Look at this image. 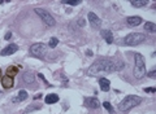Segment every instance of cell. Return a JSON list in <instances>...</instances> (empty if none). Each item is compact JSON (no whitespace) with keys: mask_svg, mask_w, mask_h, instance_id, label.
<instances>
[{"mask_svg":"<svg viewBox=\"0 0 156 114\" xmlns=\"http://www.w3.org/2000/svg\"><path fill=\"white\" fill-rule=\"evenodd\" d=\"M125 68V64L122 61H115L109 60V58H100L95 64H92L89 69L86 70L87 75H98V74L103 73H115V71H120Z\"/></svg>","mask_w":156,"mask_h":114,"instance_id":"6da1fadb","label":"cell"},{"mask_svg":"<svg viewBox=\"0 0 156 114\" xmlns=\"http://www.w3.org/2000/svg\"><path fill=\"white\" fill-rule=\"evenodd\" d=\"M142 103V99L139 96H135V95H129L119 104V110L120 111H129L130 109H133L134 106L139 105Z\"/></svg>","mask_w":156,"mask_h":114,"instance_id":"7a4b0ae2","label":"cell"},{"mask_svg":"<svg viewBox=\"0 0 156 114\" xmlns=\"http://www.w3.org/2000/svg\"><path fill=\"white\" fill-rule=\"evenodd\" d=\"M134 76L137 79H142L143 76H146V62L144 58L140 53H135L134 54Z\"/></svg>","mask_w":156,"mask_h":114,"instance_id":"3957f363","label":"cell"},{"mask_svg":"<svg viewBox=\"0 0 156 114\" xmlns=\"http://www.w3.org/2000/svg\"><path fill=\"white\" fill-rule=\"evenodd\" d=\"M146 40V34L142 33H132L129 35L125 36L124 43L126 46H137V44H140Z\"/></svg>","mask_w":156,"mask_h":114,"instance_id":"277c9868","label":"cell"},{"mask_svg":"<svg viewBox=\"0 0 156 114\" xmlns=\"http://www.w3.org/2000/svg\"><path fill=\"white\" fill-rule=\"evenodd\" d=\"M30 54L37 58H44L47 53V46L43 43H35L30 47Z\"/></svg>","mask_w":156,"mask_h":114,"instance_id":"5b68a950","label":"cell"},{"mask_svg":"<svg viewBox=\"0 0 156 114\" xmlns=\"http://www.w3.org/2000/svg\"><path fill=\"white\" fill-rule=\"evenodd\" d=\"M34 12L38 14V16L42 18V21L44 22V23L47 25V26H55V23H56V21H55V18L52 17V14L50 13V12H47L46 9H42V8H35Z\"/></svg>","mask_w":156,"mask_h":114,"instance_id":"8992f818","label":"cell"},{"mask_svg":"<svg viewBox=\"0 0 156 114\" xmlns=\"http://www.w3.org/2000/svg\"><path fill=\"white\" fill-rule=\"evenodd\" d=\"M87 18H89V22H90L92 29H100V27H102V19H100L94 12H90Z\"/></svg>","mask_w":156,"mask_h":114,"instance_id":"52a82bcc","label":"cell"},{"mask_svg":"<svg viewBox=\"0 0 156 114\" xmlns=\"http://www.w3.org/2000/svg\"><path fill=\"white\" fill-rule=\"evenodd\" d=\"M83 104L86 108H90V109H98L100 106V103L96 97H86Z\"/></svg>","mask_w":156,"mask_h":114,"instance_id":"ba28073f","label":"cell"},{"mask_svg":"<svg viewBox=\"0 0 156 114\" xmlns=\"http://www.w3.org/2000/svg\"><path fill=\"white\" fill-rule=\"evenodd\" d=\"M29 97V95H27V92L25 90H22V91H18V92L16 93V95L12 97V103H14V104H18V103H22V101H25L26 99Z\"/></svg>","mask_w":156,"mask_h":114,"instance_id":"9c48e42d","label":"cell"},{"mask_svg":"<svg viewBox=\"0 0 156 114\" xmlns=\"http://www.w3.org/2000/svg\"><path fill=\"white\" fill-rule=\"evenodd\" d=\"M142 22H143V19H142V17H139V16H132V17H128L126 18V25L130 27L139 26Z\"/></svg>","mask_w":156,"mask_h":114,"instance_id":"30bf717a","label":"cell"},{"mask_svg":"<svg viewBox=\"0 0 156 114\" xmlns=\"http://www.w3.org/2000/svg\"><path fill=\"white\" fill-rule=\"evenodd\" d=\"M18 51V46L17 44H9V46H7L5 48L1 51V56H11V54H13V53H16V52Z\"/></svg>","mask_w":156,"mask_h":114,"instance_id":"8fae6325","label":"cell"},{"mask_svg":"<svg viewBox=\"0 0 156 114\" xmlns=\"http://www.w3.org/2000/svg\"><path fill=\"white\" fill-rule=\"evenodd\" d=\"M100 35H102V38L104 39V40L107 42L108 44H112L113 43V33L111 30H102Z\"/></svg>","mask_w":156,"mask_h":114,"instance_id":"7c38bea8","label":"cell"},{"mask_svg":"<svg viewBox=\"0 0 156 114\" xmlns=\"http://www.w3.org/2000/svg\"><path fill=\"white\" fill-rule=\"evenodd\" d=\"M22 80L25 82L26 84H31V83H34L35 82V75L31 73V71H26V73H24L22 74Z\"/></svg>","mask_w":156,"mask_h":114,"instance_id":"4fadbf2b","label":"cell"},{"mask_svg":"<svg viewBox=\"0 0 156 114\" xmlns=\"http://www.w3.org/2000/svg\"><path fill=\"white\" fill-rule=\"evenodd\" d=\"M99 86H100V90L104 91V92H108L111 90V82L108 80L107 78H100L99 79Z\"/></svg>","mask_w":156,"mask_h":114,"instance_id":"5bb4252c","label":"cell"},{"mask_svg":"<svg viewBox=\"0 0 156 114\" xmlns=\"http://www.w3.org/2000/svg\"><path fill=\"white\" fill-rule=\"evenodd\" d=\"M1 83H3L4 88H12L13 87V78L9 75H5L3 76V79H1Z\"/></svg>","mask_w":156,"mask_h":114,"instance_id":"9a60e30c","label":"cell"},{"mask_svg":"<svg viewBox=\"0 0 156 114\" xmlns=\"http://www.w3.org/2000/svg\"><path fill=\"white\" fill-rule=\"evenodd\" d=\"M59 101V96L56 95V93H50V95L46 96V99H44V103L46 104H55Z\"/></svg>","mask_w":156,"mask_h":114,"instance_id":"2e32d148","label":"cell"},{"mask_svg":"<svg viewBox=\"0 0 156 114\" xmlns=\"http://www.w3.org/2000/svg\"><path fill=\"white\" fill-rule=\"evenodd\" d=\"M148 0H132V5L135 8H142V7L147 5Z\"/></svg>","mask_w":156,"mask_h":114,"instance_id":"e0dca14e","label":"cell"},{"mask_svg":"<svg viewBox=\"0 0 156 114\" xmlns=\"http://www.w3.org/2000/svg\"><path fill=\"white\" fill-rule=\"evenodd\" d=\"M144 30L147 33H156V25L153 22H146L144 23Z\"/></svg>","mask_w":156,"mask_h":114,"instance_id":"ac0fdd59","label":"cell"},{"mask_svg":"<svg viewBox=\"0 0 156 114\" xmlns=\"http://www.w3.org/2000/svg\"><path fill=\"white\" fill-rule=\"evenodd\" d=\"M62 3L64 4H68V5H78V4L81 3V0H62Z\"/></svg>","mask_w":156,"mask_h":114,"instance_id":"d6986e66","label":"cell"},{"mask_svg":"<svg viewBox=\"0 0 156 114\" xmlns=\"http://www.w3.org/2000/svg\"><path fill=\"white\" fill-rule=\"evenodd\" d=\"M103 106H104V108H105V109H107V110H108V111H109V113H111V114H115V109H113V106H112V105H111V104H109V103H108V101H105V103H104V104H103Z\"/></svg>","mask_w":156,"mask_h":114,"instance_id":"ffe728a7","label":"cell"},{"mask_svg":"<svg viewBox=\"0 0 156 114\" xmlns=\"http://www.w3.org/2000/svg\"><path fill=\"white\" fill-rule=\"evenodd\" d=\"M57 43H59V39H57V38H51V39H50L48 46L51 47V48H55V47L57 46Z\"/></svg>","mask_w":156,"mask_h":114,"instance_id":"44dd1931","label":"cell"},{"mask_svg":"<svg viewBox=\"0 0 156 114\" xmlns=\"http://www.w3.org/2000/svg\"><path fill=\"white\" fill-rule=\"evenodd\" d=\"M16 73H17V68H8V70H7V75L9 76H13Z\"/></svg>","mask_w":156,"mask_h":114,"instance_id":"7402d4cb","label":"cell"},{"mask_svg":"<svg viewBox=\"0 0 156 114\" xmlns=\"http://www.w3.org/2000/svg\"><path fill=\"white\" fill-rule=\"evenodd\" d=\"M38 109H41V105H35V106H29V108H26V110L24 111V114L29 113V111H33V110H38Z\"/></svg>","mask_w":156,"mask_h":114,"instance_id":"603a6c76","label":"cell"},{"mask_svg":"<svg viewBox=\"0 0 156 114\" xmlns=\"http://www.w3.org/2000/svg\"><path fill=\"white\" fill-rule=\"evenodd\" d=\"M146 75H148V76H150V78L155 79V78H156V70H155V69H152V70H151L148 74H146Z\"/></svg>","mask_w":156,"mask_h":114,"instance_id":"cb8c5ba5","label":"cell"},{"mask_svg":"<svg viewBox=\"0 0 156 114\" xmlns=\"http://www.w3.org/2000/svg\"><path fill=\"white\" fill-rule=\"evenodd\" d=\"M144 92H147V93H155L156 90L153 87H148V88H144Z\"/></svg>","mask_w":156,"mask_h":114,"instance_id":"d4e9b609","label":"cell"},{"mask_svg":"<svg viewBox=\"0 0 156 114\" xmlns=\"http://www.w3.org/2000/svg\"><path fill=\"white\" fill-rule=\"evenodd\" d=\"M86 25V21H85V18H78V26H85Z\"/></svg>","mask_w":156,"mask_h":114,"instance_id":"484cf974","label":"cell"},{"mask_svg":"<svg viewBox=\"0 0 156 114\" xmlns=\"http://www.w3.org/2000/svg\"><path fill=\"white\" fill-rule=\"evenodd\" d=\"M4 38H5V40H8V39H11V38H12V33H11V31H8V33L5 34V36H4Z\"/></svg>","mask_w":156,"mask_h":114,"instance_id":"4316f807","label":"cell"},{"mask_svg":"<svg viewBox=\"0 0 156 114\" xmlns=\"http://www.w3.org/2000/svg\"><path fill=\"white\" fill-rule=\"evenodd\" d=\"M0 95H1V91H0Z\"/></svg>","mask_w":156,"mask_h":114,"instance_id":"83f0119b","label":"cell"},{"mask_svg":"<svg viewBox=\"0 0 156 114\" xmlns=\"http://www.w3.org/2000/svg\"><path fill=\"white\" fill-rule=\"evenodd\" d=\"M0 74H1V71H0Z\"/></svg>","mask_w":156,"mask_h":114,"instance_id":"f1b7e54d","label":"cell"}]
</instances>
